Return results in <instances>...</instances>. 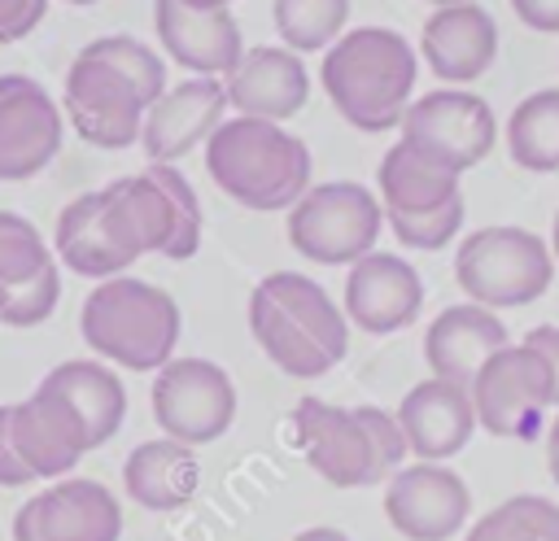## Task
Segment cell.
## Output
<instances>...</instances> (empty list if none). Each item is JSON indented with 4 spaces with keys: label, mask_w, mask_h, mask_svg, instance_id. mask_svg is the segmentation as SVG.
<instances>
[{
    "label": "cell",
    "mask_w": 559,
    "mask_h": 541,
    "mask_svg": "<svg viewBox=\"0 0 559 541\" xmlns=\"http://www.w3.org/2000/svg\"><path fill=\"white\" fill-rule=\"evenodd\" d=\"M166 92L162 57L131 35L92 39L66 70V118L96 148L140 144V127L153 100Z\"/></svg>",
    "instance_id": "1"
},
{
    "label": "cell",
    "mask_w": 559,
    "mask_h": 541,
    "mask_svg": "<svg viewBox=\"0 0 559 541\" xmlns=\"http://www.w3.org/2000/svg\"><path fill=\"white\" fill-rule=\"evenodd\" d=\"M249 332L262 353L293 380H319L349 349V318L323 284L275 270L249 292Z\"/></svg>",
    "instance_id": "2"
},
{
    "label": "cell",
    "mask_w": 559,
    "mask_h": 541,
    "mask_svg": "<svg viewBox=\"0 0 559 541\" xmlns=\"http://www.w3.org/2000/svg\"><path fill=\"white\" fill-rule=\"evenodd\" d=\"M415 74H419L415 48L406 44V35L389 26L345 31L323 52L319 65V83L336 105V113L367 135L402 127V113L415 100Z\"/></svg>",
    "instance_id": "3"
},
{
    "label": "cell",
    "mask_w": 559,
    "mask_h": 541,
    "mask_svg": "<svg viewBox=\"0 0 559 541\" xmlns=\"http://www.w3.org/2000/svg\"><path fill=\"white\" fill-rule=\"evenodd\" d=\"M205 170L245 209H293L310 192L306 140L262 118H223L205 140Z\"/></svg>",
    "instance_id": "4"
},
{
    "label": "cell",
    "mask_w": 559,
    "mask_h": 541,
    "mask_svg": "<svg viewBox=\"0 0 559 541\" xmlns=\"http://www.w3.org/2000/svg\"><path fill=\"white\" fill-rule=\"evenodd\" d=\"M179 327L183 318L175 297L135 275L100 279L79 310V332L87 349L127 371H162L175 358Z\"/></svg>",
    "instance_id": "5"
},
{
    "label": "cell",
    "mask_w": 559,
    "mask_h": 541,
    "mask_svg": "<svg viewBox=\"0 0 559 541\" xmlns=\"http://www.w3.org/2000/svg\"><path fill=\"white\" fill-rule=\"evenodd\" d=\"M100 205L114 240L127 249L131 262L144 253L183 262L201 249V201L192 183L166 161H148L140 175L105 183Z\"/></svg>",
    "instance_id": "6"
},
{
    "label": "cell",
    "mask_w": 559,
    "mask_h": 541,
    "mask_svg": "<svg viewBox=\"0 0 559 541\" xmlns=\"http://www.w3.org/2000/svg\"><path fill=\"white\" fill-rule=\"evenodd\" d=\"M454 279L485 310H511L537 301L555 279V253L524 227H480L459 240Z\"/></svg>",
    "instance_id": "7"
},
{
    "label": "cell",
    "mask_w": 559,
    "mask_h": 541,
    "mask_svg": "<svg viewBox=\"0 0 559 541\" xmlns=\"http://www.w3.org/2000/svg\"><path fill=\"white\" fill-rule=\"evenodd\" d=\"M384 205L354 179L314 183L288 209V244L319 266H354L380 240Z\"/></svg>",
    "instance_id": "8"
},
{
    "label": "cell",
    "mask_w": 559,
    "mask_h": 541,
    "mask_svg": "<svg viewBox=\"0 0 559 541\" xmlns=\"http://www.w3.org/2000/svg\"><path fill=\"white\" fill-rule=\"evenodd\" d=\"M467 393L476 406V428L507 441H533L542 432L546 410L555 406L550 371L528 345H502L498 353H489Z\"/></svg>",
    "instance_id": "9"
},
{
    "label": "cell",
    "mask_w": 559,
    "mask_h": 541,
    "mask_svg": "<svg viewBox=\"0 0 559 541\" xmlns=\"http://www.w3.org/2000/svg\"><path fill=\"white\" fill-rule=\"evenodd\" d=\"M153 419L179 445H210L236 419V384L210 358H170L153 380Z\"/></svg>",
    "instance_id": "10"
},
{
    "label": "cell",
    "mask_w": 559,
    "mask_h": 541,
    "mask_svg": "<svg viewBox=\"0 0 559 541\" xmlns=\"http://www.w3.org/2000/svg\"><path fill=\"white\" fill-rule=\"evenodd\" d=\"M397 140L415 144L419 153H428L441 166L463 175L489 157V148L498 140V122H493L489 100H480L476 92L437 87V92H424L419 100L406 105Z\"/></svg>",
    "instance_id": "11"
},
{
    "label": "cell",
    "mask_w": 559,
    "mask_h": 541,
    "mask_svg": "<svg viewBox=\"0 0 559 541\" xmlns=\"http://www.w3.org/2000/svg\"><path fill=\"white\" fill-rule=\"evenodd\" d=\"M61 301V266L39 227L0 209V323L39 327Z\"/></svg>",
    "instance_id": "12"
},
{
    "label": "cell",
    "mask_w": 559,
    "mask_h": 541,
    "mask_svg": "<svg viewBox=\"0 0 559 541\" xmlns=\"http://www.w3.org/2000/svg\"><path fill=\"white\" fill-rule=\"evenodd\" d=\"M66 140V109L31 74H0V179H35Z\"/></svg>",
    "instance_id": "13"
},
{
    "label": "cell",
    "mask_w": 559,
    "mask_h": 541,
    "mask_svg": "<svg viewBox=\"0 0 559 541\" xmlns=\"http://www.w3.org/2000/svg\"><path fill=\"white\" fill-rule=\"evenodd\" d=\"M122 506L100 480H57L13 515V541H118Z\"/></svg>",
    "instance_id": "14"
},
{
    "label": "cell",
    "mask_w": 559,
    "mask_h": 541,
    "mask_svg": "<svg viewBox=\"0 0 559 541\" xmlns=\"http://www.w3.org/2000/svg\"><path fill=\"white\" fill-rule=\"evenodd\" d=\"M467 480L445 462H411L384 484V519L406 541H445L467 524Z\"/></svg>",
    "instance_id": "15"
},
{
    "label": "cell",
    "mask_w": 559,
    "mask_h": 541,
    "mask_svg": "<svg viewBox=\"0 0 559 541\" xmlns=\"http://www.w3.org/2000/svg\"><path fill=\"white\" fill-rule=\"evenodd\" d=\"M293 436H297L306 462L314 467V476H323L328 484H336V489L380 484L371 441L354 410L319 401V397H301L293 406Z\"/></svg>",
    "instance_id": "16"
},
{
    "label": "cell",
    "mask_w": 559,
    "mask_h": 541,
    "mask_svg": "<svg viewBox=\"0 0 559 541\" xmlns=\"http://www.w3.org/2000/svg\"><path fill=\"white\" fill-rule=\"evenodd\" d=\"M424 279L397 253H367L345 275V318L371 336H393L419 318Z\"/></svg>",
    "instance_id": "17"
},
{
    "label": "cell",
    "mask_w": 559,
    "mask_h": 541,
    "mask_svg": "<svg viewBox=\"0 0 559 541\" xmlns=\"http://www.w3.org/2000/svg\"><path fill=\"white\" fill-rule=\"evenodd\" d=\"M227 113V87L223 79H188L179 87H166L162 100L148 105L144 127H140V148L148 161L175 166L183 153L205 144Z\"/></svg>",
    "instance_id": "18"
},
{
    "label": "cell",
    "mask_w": 559,
    "mask_h": 541,
    "mask_svg": "<svg viewBox=\"0 0 559 541\" xmlns=\"http://www.w3.org/2000/svg\"><path fill=\"white\" fill-rule=\"evenodd\" d=\"M153 26H157L166 57L192 70L197 79H227L236 61L245 57L231 9H192L183 0H157Z\"/></svg>",
    "instance_id": "19"
},
{
    "label": "cell",
    "mask_w": 559,
    "mask_h": 541,
    "mask_svg": "<svg viewBox=\"0 0 559 541\" xmlns=\"http://www.w3.org/2000/svg\"><path fill=\"white\" fill-rule=\"evenodd\" d=\"M223 87H227V105L240 118H262L284 127L293 113H301L310 96V74L297 52L258 44V48H245V57L223 79Z\"/></svg>",
    "instance_id": "20"
},
{
    "label": "cell",
    "mask_w": 559,
    "mask_h": 541,
    "mask_svg": "<svg viewBox=\"0 0 559 541\" xmlns=\"http://www.w3.org/2000/svg\"><path fill=\"white\" fill-rule=\"evenodd\" d=\"M397 423H402V436H406V449L419 458V462H441V458H454L472 432H476V406H472V393L463 384H450V380H419L402 406H397Z\"/></svg>",
    "instance_id": "21"
},
{
    "label": "cell",
    "mask_w": 559,
    "mask_h": 541,
    "mask_svg": "<svg viewBox=\"0 0 559 541\" xmlns=\"http://www.w3.org/2000/svg\"><path fill=\"white\" fill-rule=\"evenodd\" d=\"M419 52H424V65L441 83L459 87V83L480 79L493 65V57H498V26H493V17L476 0L450 4V9H437L424 22Z\"/></svg>",
    "instance_id": "22"
},
{
    "label": "cell",
    "mask_w": 559,
    "mask_h": 541,
    "mask_svg": "<svg viewBox=\"0 0 559 541\" xmlns=\"http://www.w3.org/2000/svg\"><path fill=\"white\" fill-rule=\"evenodd\" d=\"M507 345V327L493 310L485 305H445L428 332H424V358H428V371L437 380H450V384H463L472 388L476 371L489 362V353H498Z\"/></svg>",
    "instance_id": "23"
},
{
    "label": "cell",
    "mask_w": 559,
    "mask_h": 541,
    "mask_svg": "<svg viewBox=\"0 0 559 541\" xmlns=\"http://www.w3.org/2000/svg\"><path fill=\"white\" fill-rule=\"evenodd\" d=\"M13 445L35 480H61L92 449L79 419L39 384L26 401L13 406Z\"/></svg>",
    "instance_id": "24"
},
{
    "label": "cell",
    "mask_w": 559,
    "mask_h": 541,
    "mask_svg": "<svg viewBox=\"0 0 559 541\" xmlns=\"http://www.w3.org/2000/svg\"><path fill=\"white\" fill-rule=\"evenodd\" d=\"M44 393H52L83 428L87 445H105L118 428H122V414H127V388L122 380L96 362V358H70V362H57L44 380H39Z\"/></svg>",
    "instance_id": "25"
},
{
    "label": "cell",
    "mask_w": 559,
    "mask_h": 541,
    "mask_svg": "<svg viewBox=\"0 0 559 541\" xmlns=\"http://www.w3.org/2000/svg\"><path fill=\"white\" fill-rule=\"evenodd\" d=\"M52 253L66 270H74L83 279H96V284L114 279V275H127V266H131L127 249L109 231L100 192H83L70 205H61L57 231H52Z\"/></svg>",
    "instance_id": "26"
},
{
    "label": "cell",
    "mask_w": 559,
    "mask_h": 541,
    "mask_svg": "<svg viewBox=\"0 0 559 541\" xmlns=\"http://www.w3.org/2000/svg\"><path fill=\"white\" fill-rule=\"evenodd\" d=\"M201 484V462L192 445H179L170 436L140 441L122 462V489L144 510H179L192 502Z\"/></svg>",
    "instance_id": "27"
},
{
    "label": "cell",
    "mask_w": 559,
    "mask_h": 541,
    "mask_svg": "<svg viewBox=\"0 0 559 541\" xmlns=\"http://www.w3.org/2000/svg\"><path fill=\"white\" fill-rule=\"evenodd\" d=\"M459 179H463L459 170L441 166L437 157L419 153L406 140H397L376 166V188H380L384 214H432V209H445L450 201L463 196Z\"/></svg>",
    "instance_id": "28"
},
{
    "label": "cell",
    "mask_w": 559,
    "mask_h": 541,
    "mask_svg": "<svg viewBox=\"0 0 559 541\" xmlns=\"http://www.w3.org/2000/svg\"><path fill=\"white\" fill-rule=\"evenodd\" d=\"M507 153L520 170H533V175L559 170V87H542L511 109Z\"/></svg>",
    "instance_id": "29"
},
{
    "label": "cell",
    "mask_w": 559,
    "mask_h": 541,
    "mask_svg": "<svg viewBox=\"0 0 559 541\" xmlns=\"http://www.w3.org/2000/svg\"><path fill=\"white\" fill-rule=\"evenodd\" d=\"M463 541H559V502L542 493H515L485 510Z\"/></svg>",
    "instance_id": "30"
},
{
    "label": "cell",
    "mask_w": 559,
    "mask_h": 541,
    "mask_svg": "<svg viewBox=\"0 0 559 541\" xmlns=\"http://www.w3.org/2000/svg\"><path fill=\"white\" fill-rule=\"evenodd\" d=\"M275 31L288 52H328L349 22V0H275Z\"/></svg>",
    "instance_id": "31"
},
{
    "label": "cell",
    "mask_w": 559,
    "mask_h": 541,
    "mask_svg": "<svg viewBox=\"0 0 559 541\" xmlns=\"http://www.w3.org/2000/svg\"><path fill=\"white\" fill-rule=\"evenodd\" d=\"M389 231L406 244V249H445L459 227H463V196L450 201L445 209H432V214H384Z\"/></svg>",
    "instance_id": "32"
},
{
    "label": "cell",
    "mask_w": 559,
    "mask_h": 541,
    "mask_svg": "<svg viewBox=\"0 0 559 541\" xmlns=\"http://www.w3.org/2000/svg\"><path fill=\"white\" fill-rule=\"evenodd\" d=\"M354 414H358V423H362V432H367V441H371L380 480L393 476V471H402V458H406L411 449H406V436H402L397 414H389V410H380V406H354Z\"/></svg>",
    "instance_id": "33"
},
{
    "label": "cell",
    "mask_w": 559,
    "mask_h": 541,
    "mask_svg": "<svg viewBox=\"0 0 559 541\" xmlns=\"http://www.w3.org/2000/svg\"><path fill=\"white\" fill-rule=\"evenodd\" d=\"M22 484H35V476L13 445V406H0V489H22Z\"/></svg>",
    "instance_id": "34"
},
{
    "label": "cell",
    "mask_w": 559,
    "mask_h": 541,
    "mask_svg": "<svg viewBox=\"0 0 559 541\" xmlns=\"http://www.w3.org/2000/svg\"><path fill=\"white\" fill-rule=\"evenodd\" d=\"M524 345H528L533 353H542V362H546V371H550V401L559 406V327L542 323V327H533V332L524 336Z\"/></svg>",
    "instance_id": "35"
},
{
    "label": "cell",
    "mask_w": 559,
    "mask_h": 541,
    "mask_svg": "<svg viewBox=\"0 0 559 541\" xmlns=\"http://www.w3.org/2000/svg\"><path fill=\"white\" fill-rule=\"evenodd\" d=\"M511 9L528 31L559 35V0H511Z\"/></svg>",
    "instance_id": "36"
},
{
    "label": "cell",
    "mask_w": 559,
    "mask_h": 541,
    "mask_svg": "<svg viewBox=\"0 0 559 541\" xmlns=\"http://www.w3.org/2000/svg\"><path fill=\"white\" fill-rule=\"evenodd\" d=\"M546 471H550V480L559 484V414H555L550 428H546Z\"/></svg>",
    "instance_id": "37"
},
{
    "label": "cell",
    "mask_w": 559,
    "mask_h": 541,
    "mask_svg": "<svg viewBox=\"0 0 559 541\" xmlns=\"http://www.w3.org/2000/svg\"><path fill=\"white\" fill-rule=\"evenodd\" d=\"M293 541H349L341 528H306V532H297Z\"/></svg>",
    "instance_id": "38"
},
{
    "label": "cell",
    "mask_w": 559,
    "mask_h": 541,
    "mask_svg": "<svg viewBox=\"0 0 559 541\" xmlns=\"http://www.w3.org/2000/svg\"><path fill=\"white\" fill-rule=\"evenodd\" d=\"M550 253H555V262H559V209H555V223H550Z\"/></svg>",
    "instance_id": "39"
},
{
    "label": "cell",
    "mask_w": 559,
    "mask_h": 541,
    "mask_svg": "<svg viewBox=\"0 0 559 541\" xmlns=\"http://www.w3.org/2000/svg\"><path fill=\"white\" fill-rule=\"evenodd\" d=\"M183 4H192V9H227L231 0H183Z\"/></svg>",
    "instance_id": "40"
},
{
    "label": "cell",
    "mask_w": 559,
    "mask_h": 541,
    "mask_svg": "<svg viewBox=\"0 0 559 541\" xmlns=\"http://www.w3.org/2000/svg\"><path fill=\"white\" fill-rule=\"evenodd\" d=\"M428 4H437V9H450V4H467V0H428Z\"/></svg>",
    "instance_id": "41"
},
{
    "label": "cell",
    "mask_w": 559,
    "mask_h": 541,
    "mask_svg": "<svg viewBox=\"0 0 559 541\" xmlns=\"http://www.w3.org/2000/svg\"><path fill=\"white\" fill-rule=\"evenodd\" d=\"M66 4H96V0H66Z\"/></svg>",
    "instance_id": "42"
}]
</instances>
